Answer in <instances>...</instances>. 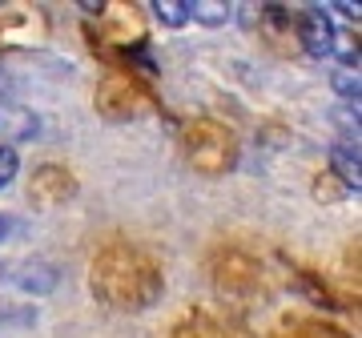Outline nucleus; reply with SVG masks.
I'll use <instances>...</instances> for the list:
<instances>
[{"instance_id":"1","label":"nucleus","mask_w":362,"mask_h":338,"mask_svg":"<svg viewBox=\"0 0 362 338\" xmlns=\"http://www.w3.org/2000/svg\"><path fill=\"white\" fill-rule=\"evenodd\" d=\"M298 37L306 45L310 57H338L342 45H338V28H334V16L326 13L322 4H302L298 8Z\"/></svg>"},{"instance_id":"4","label":"nucleus","mask_w":362,"mask_h":338,"mask_svg":"<svg viewBox=\"0 0 362 338\" xmlns=\"http://www.w3.org/2000/svg\"><path fill=\"white\" fill-rule=\"evenodd\" d=\"M149 13H153L157 25L185 28V25H189V0H153V4H149Z\"/></svg>"},{"instance_id":"8","label":"nucleus","mask_w":362,"mask_h":338,"mask_svg":"<svg viewBox=\"0 0 362 338\" xmlns=\"http://www.w3.org/2000/svg\"><path fill=\"white\" fill-rule=\"evenodd\" d=\"M4 230H13V218H0V238H4Z\"/></svg>"},{"instance_id":"2","label":"nucleus","mask_w":362,"mask_h":338,"mask_svg":"<svg viewBox=\"0 0 362 338\" xmlns=\"http://www.w3.org/2000/svg\"><path fill=\"white\" fill-rule=\"evenodd\" d=\"M330 165H334V173L346 182V190H354V194H358V190H362V177H358V141L334 145V149H330Z\"/></svg>"},{"instance_id":"3","label":"nucleus","mask_w":362,"mask_h":338,"mask_svg":"<svg viewBox=\"0 0 362 338\" xmlns=\"http://www.w3.org/2000/svg\"><path fill=\"white\" fill-rule=\"evenodd\" d=\"M189 21L194 25L221 28L233 21V4H221V0H189Z\"/></svg>"},{"instance_id":"7","label":"nucleus","mask_w":362,"mask_h":338,"mask_svg":"<svg viewBox=\"0 0 362 338\" xmlns=\"http://www.w3.org/2000/svg\"><path fill=\"white\" fill-rule=\"evenodd\" d=\"M330 8H338L346 21H358V4H330Z\"/></svg>"},{"instance_id":"5","label":"nucleus","mask_w":362,"mask_h":338,"mask_svg":"<svg viewBox=\"0 0 362 338\" xmlns=\"http://www.w3.org/2000/svg\"><path fill=\"white\" fill-rule=\"evenodd\" d=\"M330 85H334V93L342 97V105H354V109H358V97H362L358 69H342V65H338L334 73H330Z\"/></svg>"},{"instance_id":"6","label":"nucleus","mask_w":362,"mask_h":338,"mask_svg":"<svg viewBox=\"0 0 362 338\" xmlns=\"http://www.w3.org/2000/svg\"><path fill=\"white\" fill-rule=\"evenodd\" d=\"M21 173V153H16L8 141H0V190H8Z\"/></svg>"}]
</instances>
